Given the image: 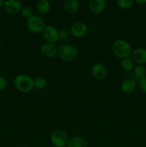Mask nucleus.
Instances as JSON below:
<instances>
[{
  "mask_svg": "<svg viewBox=\"0 0 146 147\" xmlns=\"http://www.w3.org/2000/svg\"><path fill=\"white\" fill-rule=\"evenodd\" d=\"M112 51L116 57L125 59L130 55L132 49L128 42L123 40H118L113 42L112 45Z\"/></svg>",
  "mask_w": 146,
  "mask_h": 147,
  "instance_id": "1",
  "label": "nucleus"
},
{
  "mask_svg": "<svg viewBox=\"0 0 146 147\" xmlns=\"http://www.w3.org/2000/svg\"><path fill=\"white\" fill-rule=\"evenodd\" d=\"M14 86L21 93H29L34 88V80L30 76L25 74L19 75L14 79Z\"/></svg>",
  "mask_w": 146,
  "mask_h": 147,
  "instance_id": "2",
  "label": "nucleus"
},
{
  "mask_svg": "<svg viewBox=\"0 0 146 147\" xmlns=\"http://www.w3.org/2000/svg\"><path fill=\"white\" fill-rule=\"evenodd\" d=\"M59 57L64 61L70 62L75 60L77 57L78 52L77 49L70 45H64L60 47L57 51Z\"/></svg>",
  "mask_w": 146,
  "mask_h": 147,
  "instance_id": "3",
  "label": "nucleus"
},
{
  "mask_svg": "<svg viewBox=\"0 0 146 147\" xmlns=\"http://www.w3.org/2000/svg\"><path fill=\"white\" fill-rule=\"evenodd\" d=\"M27 26L29 30L34 33H39L42 32L45 27L44 20L41 17L37 15H32L27 20Z\"/></svg>",
  "mask_w": 146,
  "mask_h": 147,
  "instance_id": "4",
  "label": "nucleus"
},
{
  "mask_svg": "<svg viewBox=\"0 0 146 147\" xmlns=\"http://www.w3.org/2000/svg\"><path fill=\"white\" fill-rule=\"evenodd\" d=\"M50 139L53 145L56 147H64L69 142L67 134L61 130L54 131L52 133Z\"/></svg>",
  "mask_w": 146,
  "mask_h": 147,
  "instance_id": "5",
  "label": "nucleus"
},
{
  "mask_svg": "<svg viewBox=\"0 0 146 147\" xmlns=\"http://www.w3.org/2000/svg\"><path fill=\"white\" fill-rule=\"evenodd\" d=\"M42 37L48 43L56 42L60 39L59 37V32L57 29L53 26H47L43 30Z\"/></svg>",
  "mask_w": 146,
  "mask_h": 147,
  "instance_id": "6",
  "label": "nucleus"
},
{
  "mask_svg": "<svg viewBox=\"0 0 146 147\" xmlns=\"http://www.w3.org/2000/svg\"><path fill=\"white\" fill-rule=\"evenodd\" d=\"M87 26L81 22H77L74 23L70 28L71 34L75 37H82L87 33Z\"/></svg>",
  "mask_w": 146,
  "mask_h": 147,
  "instance_id": "7",
  "label": "nucleus"
},
{
  "mask_svg": "<svg viewBox=\"0 0 146 147\" xmlns=\"http://www.w3.org/2000/svg\"><path fill=\"white\" fill-rule=\"evenodd\" d=\"M92 74L97 80H102L107 76V70L105 66L102 63H96L92 67Z\"/></svg>",
  "mask_w": 146,
  "mask_h": 147,
  "instance_id": "8",
  "label": "nucleus"
},
{
  "mask_svg": "<svg viewBox=\"0 0 146 147\" xmlns=\"http://www.w3.org/2000/svg\"><path fill=\"white\" fill-rule=\"evenodd\" d=\"M21 3L17 0H9L4 3V9L8 13L16 14L20 12L21 10Z\"/></svg>",
  "mask_w": 146,
  "mask_h": 147,
  "instance_id": "9",
  "label": "nucleus"
},
{
  "mask_svg": "<svg viewBox=\"0 0 146 147\" xmlns=\"http://www.w3.org/2000/svg\"><path fill=\"white\" fill-rule=\"evenodd\" d=\"M105 4L104 0H90L88 2V7L92 12L98 14L102 12L105 8Z\"/></svg>",
  "mask_w": 146,
  "mask_h": 147,
  "instance_id": "10",
  "label": "nucleus"
},
{
  "mask_svg": "<svg viewBox=\"0 0 146 147\" xmlns=\"http://www.w3.org/2000/svg\"><path fill=\"white\" fill-rule=\"evenodd\" d=\"M132 60L139 65L146 63V50L144 48L135 49L132 52Z\"/></svg>",
  "mask_w": 146,
  "mask_h": 147,
  "instance_id": "11",
  "label": "nucleus"
},
{
  "mask_svg": "<svg viewBox=\"0 0 146 147\" xmlns=\"http://www.w3.org/2000/svg\"><path fill=\"white\" fill-rule=\"evenodd\" d=\"M41 52L46 57H52L57 54V49L54 45L51 43H46L41 47Z\"/></svg>",
  "mask_w": 146,
  "mask_h": 147,
  "instance_id": "12",
  "label": "nucleus"
},
{
  "mask_svg": "<svg viewBox=\"0 0 146 147\" xmlns=\"http://www.w3.org/2000/svg\"><path fill=\"white\" fill-rule=\"evenodd\" d=\"M80 7V4L77 0H65L64 1V8L68 13L74 14L77 12Z\"/></svg>",
  "mask_w": 146,
  "mask_h": 147,
  "instance_id": "13",
  "label": "nucleus"
},
{
  "mask_svg": "<svg viewBox=\"0 0 146 147\" xmlns=\"http://www.w3.org/2000/svg\"><path fill=\"white\" fill-rule=\"evenodd\" d=\"M68 147H87L86 141L81 136H74L69 140Z\"/></svg>",
  "mask_w": 146,
  "mask_h": 147,
  "instance_id": "14",
  "label": "nucleus"
},
{
  "mask_svg": "<svg viewBox=\"0 0 146 147\" xmlns=\"http://www.w3.org/2000/svg\"><path fill=\"white\" fill-rule=\"evenodd\" d=\"M135 87L136 84L135 81L130 79L124 80L121 84L122 90L125 93H131L132 92L134 91Z\"/></svg>",
  "mask_w": 146,
  "mask_h": 147,
  "instance_id": "15",
  "label": "nucleus"
},
{
  "mask_svg": "<svg viewBox=\"0 0 146 147\" xmlns=\"http://www.w3.org/2000/svg\"><path fill=\"white\" fill-rule=\"evenodd\" d=\"M37 9L40 14H46L50 9V2L47 0H40L37 4Z\"/></svg>",
  "mask_w": 146,
  "mask_h": 147,
  "instance_id": "16",
  "label": "nucleus"
},
{
  "mask_svg": "<svg viewBox=\"0 0 146 147\" xmlns=\"http://www.w3.org/2000/svg\"><path fill=\"white\" fill-rule=\"evenodd\" d=\"M121 67L123 70L126 72H129L132 70L134 67V62L130 57L123 59L121 61Z\"/></svg>",
  "mask_w": 146,
  "mask_h": 147,
  "instance_id": "17",
  "label": "nucleus"
},
{
  "mask_svg": "<svg viewBox=\"0 0 146 147\" xmlns=\"http://www.w3.org/2000/svg\"><path fill=\"white\" fill-rule=\"evenodd\" d=\"M133 73L135 76V77H137V78H143V77H145L146 75V69L144 66H143L142 65H138L136 66L134 68L133 70Z\"/></svg>",
  "mask_w": 146,
  "mask_h": 147,
  "instance_id": "18",
  "label": "nucleus"
},
{
  "mask_svg": "<svg viewBox=\"0 0 146 147\" xmlns=\"http://www.w3.org/2000/svg\"><path fill=\"white\" fill-rule=\"evenodd\" d=\"M47 80L44 78H37L35 80H34V87L39 90H42L47 86Z\"/></svg>",
  "mask_w": 146,
  "mask_h": 147,
  "instance_id": "19",
  "label": "nucleus"
},
{
  "mask_svg": "<svg viewBox=\"0 0 146 147\" xmlns=\"http://www.w3.org/2000/svg\"><path fill=\"white\" fill-rule=\"evenodd\" d=\"M116 4L119 7L122 9H128L133 6V0H117L116 1Z\"/></svg>",
  "mask_w": 146,
  "mask_h": 147,
  "instance_id": "20",
  "label": "nucleus"
},
{
  "mask_svg": "<svg viewBox=\"0 0 146 147\" xmlns=\"http://www.w3.org/2000/svg\"><path fill=\"white\" fill-rule=\"evenodd\" d=\"M21 14L23 17L28 20V19H29L32 16V10H31V9L30 7H25L21 9Z\"/></svg>",
  "mask_w": 146,
  "mask_h": 147,
  "instance_id": "21",
  "label": "nucleus"
},
{
  "mask_svg": "<svg viewBox=\"0 0 146 147\" xmlns=\"http://www.w3.org/2000/svg\"><path fill=\"white\" fill-rule=\"evenodd\" d=\"M139 86L140 89L146 93V76L139 80Z\"/></svg>",
  "mask_w": 146,
  "mask_h": 147,
  "instance_id": "22",
  "label": "nucleus"
},
{
  "mask_svg": "<svg viewBox=\"0 0 146 147\" xmlns=\"http://www.w3.org/2000/svg\"><path fill=\"white\" fill-rule=\"evenodd\" d=\"M68 36H69L68 32H67V30H65V29L62 30L61 31L59 32V37L62 40H65L66 39L68 38Z\"/></svg>",
  "mask_w": 146,
  "mask_h": 147,
  "instance_id": "23",
  "label": "nucleus"
},
{
  "mask_svg": "<svg viewBox=\"0 0 146 147\" xmlns=\"http://www.w3.org/2000/svg\"><path fill=\"white\" fill-rule=\"evenodd\" d=\"M7 86V81L4 78L0 77V90H4Z\"/></svg>",
  "mask_w": 146,
  "mask_h": 147,
  "instance_id": "24",
  "label": "nucleus"
},
{
  "mask_svg": "<svg viewBox=\"0 0 146 147\" xmlns=\"http://www.w3.org/2000/svg\"><path fill=\"white\" fill-rule=\"evenodd\" d=\"M136 3H137V4H145V3H146V0H143V1H140V0H137V1H136Z\"/></svg>",
  "mask_w": 146,
  "mask_h": 147,
  "instance_id": "25",
  "label": "nucleus"
},
{
  "mask_svg": "<svg viewBox=\"0 0 146 147\" xmlns=\"http://www.w3.org/2000/svg\"><path fill=\"white\" fill-rule=\"evenodd\" d=\"M4 1H2V0H0V8H1L2 7H4Z\"/></svg>",
  "mask_w": 146,
  "mask_h": 147,
  "instance_id": "26",
  "label": "nucleus"
},
{
  "mask_svg": "<svg viewBox=\"0 0 146 147\" xmlns=\"http://www.w3.org/2000/svg\"><path fill=\"white\" fill-rule=\"evenodd\" d=\"M0 44H1V40H0Z\"/></svg>",
  "mask_w": 146,
  "mask_h": 147,
  "instance_id": "27",
  "label": "nucleus"
},
{
  "mask_svg": "<svg viewBox=\"0 0 146 147\" xmlns=\"http://www.w3.org/2000/svg\"><path fill=\"white\" fill-rule=\"evenodd\" d=\"M22 147H27V146H22Z\"/></svg>",
  "mask_w": 146,
  "mask_h": 147,
  "instance_id": "28",
  "label": "nucleus"
},
{
  "mask_svg": "<svg viewBox=\"0 0 146 147\" xmlns=\"http://www.w3.org/2000/svg\"><path fill=\"white\" fill-rule=\"evenodd\" d=\"M145 15H146V11H145Z\"/></svg>",
  "mask_w": 146,
  "mask_h": 147,
  "instance_id": "29",
  "label": "nucleus"
}]
</instances>
